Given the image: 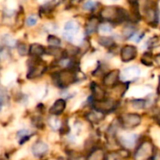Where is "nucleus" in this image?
<instances>
[{"mask_svg":"<svg viewBox=\"0 0 160 160\" xmlns=\"http://www.w3.org/2000/svg\"><path fill=\"white\" fill-rule=\"evenodd\" d=\"M127 12L114 6L111 7H106L102 9L101 11V17L107 21H114L118 22H122V21L127 19Z\"/></svg>","mask_w":160,"mask_h":160,"instance_id":"obj_1","label":"nucleus"},{"mask_svg":"<svg viewBox=\"0 0 160 160\" xmlns=\"http://www.w3.org/2000/svg\"><path fill=\"white\" fill-rule=\"evenodd\" d=\"M155 155V146L150 141L142 142L134 154V160H151Z\"/></svg>","mask_w":160,"mask_h":160,"instance_id":"obj_2","label":"nucleus"},{"mask_svg":"<svg viewBox=\"0 0 160 160\" xmlns=\"http://www.w3.org/2000/svg\"><path fill=\"white\" fill-rule=\"evenodd\" d=\"M53 77H54V81L57 86L62 87V88L69 86L70 84L74 83L76 81V74L74 71L70 69L62 70L56 75H54Z\"/></svg>","mask_w":160,"mask_h":160,"instance_id":"obj_3","label":"nucleus"},{"mask_svg":"<svg viewBox=\"0 0 160 160\" xmlns=\"http://www.w3.org/2000/svg\"><path fill=\"white\" fill-rule=\"evenodd\" d=\"M120 125L126 129H132L137 128L142 123V117L138 113H127L123 114L119 118Z\"/></svg>","mask_w":160,"mask_h":160,"instance_id":"obj_4","label":"nucleus"},{"mask_svg":"<svg viewBox=\"0 0 160 160\" xmlns=\"http://www.w3.org/2000/svg\"><path fill=\"white\" fill-rule=\"evenodd\" d=\"M46 70V65L42 62V61H35L31 64L27 77L28 79H34L37 77L41 76Z\"/></svg>","mask_w":160,"mask_h":160,"instance_id":"obj_5","label":"nucleus"},{"mask_svg":"<svg viewBox=\"0 0 160 160\" xmlns=\"http://www.w3.org/2000/svg\"><path fill=\"white\" fill-rule=\"evenodd\" d=\"M94 108L96 109V111H98L100 112H109L111 111H112L113 109H115L116 107V102L113 99H104L102 101H95L94 103Z\"/></svg>","mask_w":160,"mask_h":160,"instance_id":"obj_6","label":"nucleus"},{"mask_svg":"<svg viewBox=\"0 0 160 160\" xmlns=\"http://www.w3.org/2000/svg\"><path fill=\"white\" fill-rule=\"evenodd\" d=\"M119 78H120V71L118 69L110 71L108 74L105 75L103 79V84L107 87H113L118 82Z\"/></svg>","mask_w":160,"mask_h":160,"instance_id":"obj_7","label":"nucleus"},{"mask_svg":"<svg viewBox=\"0 0 160 160\" xmlns=\"http://www.w3.org/2000/svg\"><path fill=\"white\" fill-rule=\"evenodd\" d=\"M137 56V48L132 45H127L121 50V58L124 62H129Z\"/></svg>","mask_w":160,"mask_h":160,"instance_id":"obj_8","label":"nucleus"},{"mask_svg":"<svg viewBox=\"0 0 160 160\" xmlns=\"http://www.w3.org/2000/svg\"><path fill=\"white\" fill-rule=\"evenodd\" d=\"M31 151L36 158H40L49 151V146L46 142L42 141H38L32 145Z\"/></svg>","mask_w":160,"mask_h":160,"instance_id":"obj_9","label":"nucleus"},{"mask_svg":"<svg viewBox=\"0 0 160 160\" xmlns=\"http://www.w3.org/2000/svg\"><path fill=\"white\" fill-rule=\"evenodd\" d=\"M78 31H79V24L76 22L69 21L65 25L64 37L68 41H72L73 40V35L78 33Z\"/></svg>","mask_w":160,"mask_h":160,"instance_id":"obj_10","label":"nucleus"},{"mask_svg":"<svg viewBox=\"0 0 160 160\" xmlns=\"http://www.w3.org/2000/svg\"><path fill=\"white\" fill-rule=\"evenodd\" d=\"M138 141V135L136 134H126L119 138L120 144L125 148H132Z\"/></svg>","mask_w":160,"mask_h":160,"instance_id":"obj_11","label":"nucleus"},{"mask_svg":"<svg viewBox=\"0 0 160 160\" xmlns=\"http://www.w3.org/2000/svg\"><path fill=\"white\" fill-rule=\"evenodd\" d=\"M66 104L67 103H66V100L65 99H63V98L57 99L52 104V106L50 108V111H49L50 114L54 115V116H57V115L61 114L65 111V109H66Z\"/></svg>","mask_w":160,"mask_h":160,"instance_id":"obj_12","label":"nucleus"},{"mask_svg":"<svg viewBox=\"0 0 160 160\" xmlns=\"http://www.w3.org/2000/svg\"><path fill=\"white\" fill-rule=\"evenodd\" d=\"M91 89H92V94H93V98H95V101H102L106 99V92L98 84L93 83Z\"/></svg>","mask_w":160,"mask_h":160,"instance_id":"obj_13","label":"nucleus"},{"mask_svg":"<svg viewBox=\"0 0 160 160\" xmlns=\"http://www.w3.org/2000/svg\"><path fill=\"white\" fill-rule=\"evenodd\" d=\"M140 74V69L137 67H129L123 71L122 78L124 80H132L138 77Z\"/></svg>","mask_w":160,"mask_h":160,"instance_id":"obj_14","label":"nucleus"},{"mask_svg":"<svg viewBox=\"0 0 160 160\" xmlns=\"http://www.w3.org/2000/svg\"><path fill=\"white\" fill-rule=\"evenodd\" d=\"M86 160H106V154L103 149L97 148L88 155Z\"/></svg>","mask_w":160,"mask_h":160,"instance_id":"obj_15","label":"nucleus"},{"mask_svg":"<svg viewBox=\"0 0 160 160\" xmlns=\"http://www.w3.org/2000/svg\"><path fill=\"white\" fill-rule=\"evenodd\" d=\"M86 118L90 123L97 124L104 118V115H103V112H100L98 111H95V112H90L86 115Z\"/></svg>","mask_w":160,"mask_h":160,"instance_id":"obj_16","label":"nucleus"},{"mask_svg":"<svg viewBox=\"0 0 160 160\" xmlns=\"http://www.w3.org/2000/svg\"><path fill=\"white\" fill-rule=\"evenodd\" d=\"M45 52V49L43 46L39 45V44H32L30 47H29V53L33 56H41L43 53Z\"/></svg>","mask_w":160,"mask_h":160,"instance_id":"obj_17","label":"nucleus"},{"mask_svg":"<svg viewBox=\"0 0 160 160\" xmlns=\"http://www.w3.org/2000/svg\"><path fill=\"white\" fill-rule=\"evenodd\" d=\"M49 126L51 127V128L54 131H57L61 128V121L54 115H52L49 120H48Z\"/></svg>","mask_w":160,"mask_h":160,"instance_id":"obj_18","label":"nucleus"},{"mask_svg":"<svg viewBox=\"0 0 160 160\" xmlns=\"http://www.w3.org/2000/svg\"><path fill=\"white\" fill-rule=\"evenodd\" d=\"M98 20L95 19V18L91 19L88 22V23L86 25V34L87 35H91V34L95 33L98 30Z\"/></svg>","mask_w":160,"mask_h":160,"instance_id":"obj_19","label":"nucleus"},{"mask_svg":"<svg viewBox=\"0 0 160 160\" xmlns=\"http://www.w3.org/2000/svg\"><path fill=\"white\" fill-rule=\"evenodd\" d=\"M98 43L101 46H104L106 48H110L114 44L113 39L112 38H109V37H101V38H98Z\"/></svg>","mask_w":160,"mask_h":160,"instance_id":"obj_20","label":"nucleus"},{"mask_svg":"<svg viewBox=\"0 0 160 160\" xmlns=\"http://www.w3.org/2000/svg\"><path fill=\"white\" fill-rule=\"evenodd\" d=\"M48 53L54 56V57H56V58H61L64 52L62 50H60L59 48H57V47H51V48L48 49Z\"/></svg>","mask_w":160,"mask_h":160,"instance_id":"obj_21","label":"nucleus"},{"mask_svg":"<svg viewBox=\"0 0 160 160\" xmlns=\"http://www.w3.org/2000/svg\"><path fill=\"white\" fill-rule=\"evenodd\" d=\"M48 43H49L52 47H58V46H60V44H61V40H60V38H58L57 37L51 35V36L48 37Z\"/></svg>","mask_w":160,"mask_h":160,"instance_id":"obj_22","label":"nucleus"},{"mask_svg":"<svg viewBox=\"0 0 160 160\" xmlns=\"http://www.w3.org/2000/svg\"><path fill=\"white\" fill-rule=\"evenodd\" d=\"M146 17L149 22H155L157 20V11L154 8H149L146 12Z\"/></svg>","mask_w":160,"mask_h":160,"instance_id":"obj_23","label":"nucleus"},{"mask_svg":"<svg viewBox=\"0 0 160 160\" xmlns=\"http://www.w3.org/2000/svg\"><path fill=\"white\" fill-rule=\"evenodd\" d=\"M31 135H33V132H31L27 129H22L17 133L18 139H28Z\"/></svg>","mask_w":160,"mask_h":160,"instance_id":"obj_24","label":"nucleus"},{"mask_svg":"<svg viewBox=\"0 0 160 160\" xmlns=\"http://www.w3.org/2000/svg\"><path fill=\"white\" fill-rule=\"evenodd\" d=\"M17 49H18V52H19V53H20L21 55H25V54H27V52H29V48H28L27 45L24 44V43H20V44H18Z\"/></svg>","mask_w":160,"mask_h":160,"instance_id":"obj_25","label":"nucleus"},{"mask_svg":"<svg viewBox=\"0 0 160 160\" xmlns=\"http://www.w3.org/2000/svg\"><path fill=\"white\" fill-rule=\"evenodd\" d=\"M8 93L5 91L4 88L1 89V93H0V102H1V106L3 107L6 103H8Z\"/></svg>","mask_w":160,"mask_h":160,"instance_id":"obj_26","label":"nucleus"},{"mask_svg":"<svg viewBox=\"0 0 160 160\" xmlns=\"http://www.w3.org/2000/svg\"><path fill=\"white\" fill-rule=\"evenodd\" d=\"M146 101L144 99H134L132 101V105L136 108V109H143L145 107Z\"/></svg>","mask_w":160,"mask_h":160,"instance_id":"obj_27","label":"nucleus"},{"mask_svg":"<svg viewBox=\"0 0 160 160\" xmlns=\"http://www.w3.org/2000/svg\"><path fill=\"white\" fill-rule=\"evenodd\" d=\"M3 42L6 44V45H8V46H9V47H13L14 45H15V40L10 37V36H5L4 38H3Z\"/></svg>","mask_w":160,"mask_h":160,"instance_id":"obj_28","label":"nucleus"},{"mask_svg":"<svg viewBox=\"0 0 160 160\" xmlns=\"http://www.w3.org/2000/svg\"><path fill=\"white\" fill-rule=\"evenodd\" d=\"M98 29L102 33H111L112 27L110 24H108V23H102V24L99 25V28Z\"/></svg>","mask_w":160,"mask_h":160,"instance_id":"obj_29","label":"nucleus"},{"mask_svg":"<svg viewBox=\"0 0 160 160\" xmlns=\"http://www.w3.org/2000/svg\"><path fill=\"white\" fill-rule=\"evenodd\" d=\"M38 22V17L36 15H30L26 20V24L28 26H34Z\"/></svg>","mask_w":160,"mask_h":160,"instance_id":"obj_30","label":"nucleus"},{"mask_svg":"<svg viewBox=\"0 0 160 160\" xmlns=\"http://www.w3.org/2000/svg\"><path fill=\"white\" fill-rule=\"evenodd\" d=\"M96 5H97L96 2H94L93 0H89L83 5V8L86 10H92L96 8Z\"/></svg>","mask_w":160,"mask_h":160,"instance_id":"obj_31","label":"nucleus"},{"mask_svg":"<svg viewBox=\"0 0 160 160\" xmlns=\"http://www.w3.org/2000/svg\"><path fill=\"white\" fill-rule=\"evenodd\" d=\"M135 34V29L133 28V27H131V26H128V27H127V28H125V30H124V36L125 37H132L133 35Z\"/></svg>","mask_w":160,"mask_h":160,"instance_id":"obj_32","label":"nucleus"},{"mask_svg":"<svg viewBox=\"0 0 160 160\" xmlns=\"http://www.w3.org/2000/svg\"><path fill=\"white\" fill-rule=\"evenodd\" d=\"M143 35H142V34H140V33H136L135 32V34L132 36V37H130L129 38V39L130 40H132V41H135V42H139L143 37H142Z\"/></svg>","mask_w":160,"mask_h":160,"instance_id":"obj_33","label":"nucleus"},{"mask_svg":"<svg viewBox=\"0 0 160 160\" xmlns=\"http://www.w3.org/2000/svg\"><path fill=\"white\" fill-rule=\"evenodd\" d=\"M152 160H160V151L157 152V153H155V155H154V157H153Z\"/></svg>","mask_w":160,"mask_h":160,"instance_id":"obj_34","label":"nucleus"},{"mask_svg":"<svg viewBox=\"0 0 160 160\" xmlns=\"http://www.w3.org/2000/svg\"><path fill=\"white\" fill-rule=\"evenodd\" d=\"M156 62H157V64L160 66V54H158L157 57H156Z\"/></svg>","mask_w":160,"mask_h":160,"instance_id":"obj_35","label":"nucleus"},{"mask_svg":"<svg viewBox=\"0 0 160 160\" xmlns=\"http://www.w3.org/2000/svg\"><path fill=\"white\" fill-rule=\"evenodd\" d=\"M137 1H138V0H128V2H129V3H131V4H135V3H137Z\"/></svg>","mask_w":160,"mask_h":160,"instance_id":"obj_36","label":"nucleus"},{"mask_svg":"<svg viewBox=\"0 0 160 160\" xmlns=\"http://www.w3.org/2000/svg\"><path fill=\"white\" fill-rule=\"evenodd\" d=\"M75 1H76V2H81L82 0H75Z\"/></svg>","mask_w":160,"mask_h":160,"instance_id":"obj_37","label":"nucleus"},{"mask_svg":"<svg viewBox=\"0 0 160 160\" xmlns=\"http://www.w3.org/2000/svg\"><path fill=\"white\" fill-rule=\"evenodd\" d=\"M115 160H125L124 158H120V159H115Z\"/></svg>","mask_w":160,"mask_h":160,"instance_id":"obj_38","label":"nucleus"},{"mask_svg":"<svg viewBox=\"0 0 160 160\" xmlns=\"http://www.w3.org/2000/svg\"><path fill=\"white\" fill-rule=\"evenodd\" d=\"M159 122H160V121H159Z\"/></svg>","mask_w":160,"mask_h":160,"instance_id":"obj_39","label":"nucleus"}]
</instances>
